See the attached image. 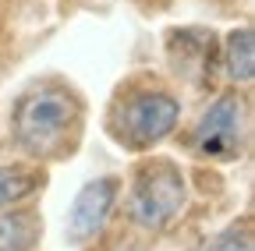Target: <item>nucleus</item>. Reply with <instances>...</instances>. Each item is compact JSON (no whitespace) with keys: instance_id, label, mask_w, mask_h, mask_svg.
<instances>
[{"instance_id":"nucleus-8","label":"nucleus","mask_w":255,"mask_h":251,"mask_svg":"<svg viewBox=\"0 0 255 251\" xmlns=\"http://www.w3.org/2000/svg\"><path fill=\"white\" fill-rule=\"evenodd\" d=\"M43 241V216L32 205L0 209V251H36Z\"/></svg>"},{"instance_id":"nucleus-10","label":"nucleus","mask_w":255,"mask_h":251,"mask_svg":"<svg viewBox=\"0 0 255 251\" xmlns=\"http://www.w3.org/2000/svg\"><path fill=\"white\" fill-rule=\"evenodd\" d=\"M202 251H255L252 216H241V219H234V223H227L213 241H206Z\"/></svg>"},{"instance_id":"nucleus-2","label":"nucleus","mask_w":255,"mask_h":251,"mask_svg":"<svg viewBox=\"0 0 255 251\" xmlns=\"http://www.w3.org/2000/svg\"><path fill=\"white\" fill-rule=\"evenodd\" d=\"M181 113H184V103L163 75L135 71L114 88L103 113V128L117 149L131 156H145L159 149L167 138H174Z\"/></svg>"},{"instance_id":"nucleus-9","label":"nucleus","mask_w":255,"mask_h":251,"mask_svg":"<svg viewBox=\"0 0 255 251\" xmlns=\"http://www.w3.org/2000/svg\"><path fill=\"white\" fill-rule=\"evenodd\" d=\"M220 68L231 85H241V88L252 85V78H255V32L248 25L227 32V39L220 46Z\"/></svg>"},{"instance_id":"nucleus-6","label":"nucleus","mask_w":255,"mask_h":251,"mask_svg":"<svg viewBox=\"0 0 255 251\" xmlns=\"http://www.w3.org/2000/svg\"><path fill=\"white\" fill-rule=\"evenodd\" d=\"M170 39H177V43H167V57H170L174 75L191 82V85H199V88H206L209 78H213V68H216L213 36L195 32V28H184V32H174Z\"/></svg>"},{"instance_id":"nucleus-7","label":"nucleus","mask_w":255,"mask_h":251,"mask_svg":"<svg viewBox=\"0 0 255 251\" xmlns=\"http://www.w3.org/2000/svg\"><path fill=\"white\" fill-rule=\"evenodd\" d=\"M46 187V167L32 160L0 163V209L28 205Z\"/></svg>"},{"instance_id":"nucleus-3","label":"nucleus","mask_w":255,"mask_h":251,"mask_svg":"<svg viewBox=\"0 0 255 251\" xmlns=\"http://www.w3.org/2000/svg\"><path fill=\"white\" fill-rule=\"evenodd\" d=\"M124 219L131 230L149 237L167 234L188 209V173L170 156H138L121 184Z\"/></svg>"},{"instance_id":"nucleus-5","label":"nucleus","mask_w":255,"mask_h":251,"mask_svg":"<svg viewBox=\"0 0 255 251\" xmlns=\"http://www.w3.org/2000/svg\"><path fill=\"white\" fill-rule=\"evenodd\" d=\"M121 184H124V177L103 173L78 187V195L68 205V219H64V237H68L71 248H85L107 230L110 216L121 202Z\"/></svg>"},{"instance_id":"nucleus-1","label":"nucleus","mask_w":255,"mask_h":251,"mask_svg":"<svg viewBox=\"0 0 255 251\" xmlns=\"http://www.w3.org/2000/svg\"><path fill=\"white\" fill-rule=\"evenodd\" d=\"M89 103L75 82L46 75L28 82L11 103V142L32 163H60L71 160L85 138Z\"/></svg>"},{"instance_id":"nucleus-4","label":"nucleus","mask_w":255,"mask_h":251,"mask_svg":"<svg viewBox=\"0 0 255 251\" xmlns=\"http://www.w3.org/2000/svg\"><path fill=\"white\" fill-rule=\"evenodd\" d=\"M252 145V99L241 85L223 88L184 135V149L206 163H238Z\"/></svg>"}]
</instances>
